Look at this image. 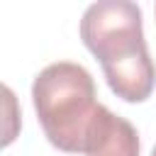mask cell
I'll use <instances>...</instances> for the list:
<instances>
[{
    "mask_svg": "<svg viewBox=\"0 0 156 156\" xmlns=\"http://www.w3.org/2000/svg\"><path fill=\"white\" fill-rule=\"evenodd\" d=\"M32 102L49 144L66 154H83L100 110L93 76L80 63H49L32 83Z\"/></svg>",
    "mask_w": 156,
    "mask_h": 156,
    "instance_id": "1",
    "label": "cell"
},
{
    "mask_svg": "<svg viewBox=\"0 0 156 156\" xmlns=\"http://www.w3.org/2000/svg\"><path fill=\"white\" fill-rule=\"evenodd\" d=\"M80 39L100 63L146 46L139 5L134 0H95L83 12Z\"/></svg>",
    "mask_w": 156,
    "mask_h": 156,
    "instance_id": "2",
    "label": "cell"
},
{
    "mask_svg": "<svg viewBox=\"0 0 156 156\" xmlns=\"http://www.w3.org/2000/svg\"><path fill=\"white\" fill-rule=\"evenodd\" d=\"M83 156H139V134L124 117L100 105Z\"/></svg>",
    "mask_w": 156,
    "mask_h": 156,
    "instance_id": "3",
    "label": "cell"
},
{
    "mask_svg": "<svg viewBox=\"0 0 156 156\" xmlns=\"http://www.w3.org/2000/svg\"><path fill=\"white\" fill-rule=\"evenodd\" d=\"M151 156H156V146H154V151H151Z\"/></svg>",
    "mask_w": 156,
    "mask_h": 156,
    "instance_id": "4",
    "label": "cell"
}]
</instances>
